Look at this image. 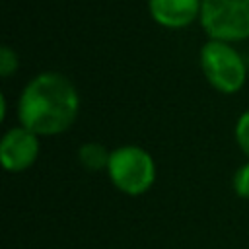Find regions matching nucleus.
Masks as SVG:
<instances>
[{
  "instance_id": "1",
  "label": "nucleus",
  "mask_w": 249,
  "mask_h": 249,
  "mask_svg": "<svg viewBox=\"0 0 249 249\" xmlns=\"http://www.w3.org/2000/svg\"><path fill=\"white\" fill-rule=\"evenodd\" d=\"M78 111V89L60 72L37 74L25 84L18 103L21 126L37 136H53L68 130L74 124Z\"/></svg>"
},
{
  "instance_id": "2",
  "label": "nucleus",
  "mask_w": 249,
  "mask_h": 249,
  "mask_svg": "<svg viewBox=\"0 0 249 249\" xmlns=\"http://www.w3.org/2000/svg\"><path fill=\"white\" fill-rule=\"evenodd\" d=\"M200 68L208 84L222 93L239 91L247 78L245 60L228 41L208 39L200 49Z\"/></svg>"
},
{
  "instance_id": "3",
  "label": "nucleus",
  "mask_w": 249,
  "mask_h": 249,
  "mask_svg": "<svg viewBox=\"0 0 249 249\" xmlns=\"http://www.w3.org/2000/svg\"><path fill=\"white\" fill-rule=\"evenodd\" d=\"M111 183L124 195H142L156 181V161L140 146H121L111 152L107 163Z\"/></svg>"
},
{
  "instance_id": "4",
  "label": "nucleus",
  "mask_w": 249,
  "mask_h": 249,
  "mask_svg": "<svg viewBox=\"0 0 249 249\" xmlns=\"http://www.w3.org/2000/svg\"><path fill=\"white\" fill-rule=\"evenodd\" d=\"M198 21L210 39H249V0H202Z\"/></svg>"
},
{
  "instance_id": "5",
  "label": "nucleus",
  "mask_w": 249,
  "mask_h": 249,
  "mask_svg": "<svg viewBox=\"0 0 249 249\" xmlns=\"http://www.w3.org/2000/svg\"><path fill=\"white\" fill-rule=\"evenodd\" d=\"M39 156L37 134L25 126L10 128L0 142V160L6 171H25L35 163Z\"/></svg>"
},
{
  "instance_id": "6",
  "label": "nucleus",
  "mask_w": 249,
  "mask_h": 249,
  "mask_svg": "<svg viewBox=\"0 0 249 249\" xmlns=\"http://www.w3.org/2000/svg\"><path fill=\"white\" fill-rule=\"evenodd\" d=\"M202 0H148L150 18L167 29L191 25L200 16Z\"/></svg>"
},
{
  "instance_id": "7",
  "label": "nucleus",
  "mask_w": 249,
  "mask_h": 249,
  "mask_svg": "<svg viewBox=\"0 0 249 249\" xmlns=\"http://www.w3.org/2000/svg\"><path fill=\"white\" fill-rule=\"evenodd\" d=\"M109 158H111V152H107L105 146L97 144V142H88V144L80 146V150H78V160L88 171L107 169Z\"/></svg>"
},
{
  "instance_id": "8",
  "label": "nucleus",
  "mask_w": 249,
  "mask_h": 249,
  "mask_svg": "<svg viewBox=\"0 0 249 249\" xmlns=\"http://www.w3.org/2000/svg\"><path fill=\"white\" fill-rule=\"evenodd\" d=\"M18 54L14 49H10L8 45H4L0 49V74L2 78H10L16 70H18Z\"/></svg>"
},
{
  "instance_id": "9",
  "label": "nucleus",
  "mask_w": 249,
  "mask_h": 249,
  "mask_svg": "<svg viewBox=\"0 0 249 249\" xmlns=\"http://www.w3.org/2000/svg\"><path fill=\"white\" fill-rule=\"evenodd\" d=\"M235 140L245 156H249V111L241 113L235 124Z\"/></svg>"
},
{
  "instance_id": "10",
  "label": "nucleus",
  "mask_w": 249,
  "mask_h": 249,
  "mask_svg": "<svg viewBox=\"0 0 249 249\" xmlns=\"http://www.w3.org/2000/svg\"><path fill=\"white\" fill-rule=\"evenodd\" d=\"M233 191L241 198H249V161L243 163L233 175Z\"/></svg>"
}]
</instances>
